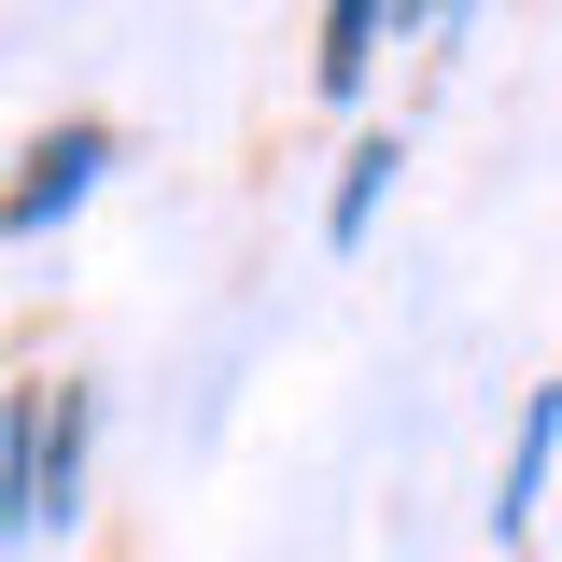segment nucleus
Instances as JSON below:
<instances>
[{"label":"nucleus","instance_id":"1","mask_svg":"<svg viewBox=\"0 0 562 562\" xmlns=\"http://www.w3.org/2000/svg\"><path fill=\"white\" fill-rule=\"evenodd\" d=\"M99 169H113V127H99V113L43 127L29 155H14V183H0V239H43L57 211H85V198H99Z\"/></svg>","mask_w":562,"mask_h":562},{"label":"nucleus","instance_id":"2","mask_svg":"<svg viewBox=\"0 0 562 562\" xmlns=\"http://www.w3.org/2000/svg\"><path fill=\"white\" fill-rule=\"evenodd\" d=\"M85 436H99V394H43V479H29V535H43V520H70V506H85Z\"/></svg>","mask_w":562,"mask_h":562},{"label":"nucleus","instance_id":"3","mask_svg":"<svg viewBox=\"0 0 562 562\" xmlns=\"http://www.w3.org/2000/svg\"><path fill=\"white\" fill-rule=\"evenodd\" d=\"M29 479H43V380L0 394V549H29Z\"/></svg>","mask_w":562,"mask_h":562},{"label":"nucleus","instance_id":"4","mask_svg":"<svg viewBox=\"0 0 562 562\" xmlns=\"http://www.w3.org/2000/svg\"><path fill=\"white\" fill-rule=\"evenodd\" d=\"M394 29H408V14H394V0H338V14H324V99H351V85H366V70H380V43H394Z\"/></svg>","mask_w":562,"mask_h":562},{"label":"nucleus","instance_id":"5","mask_svg":"<svg viewBox=\"0 0 562 562\" xmlns=\"http://www.w3.org/2000/svg\"><path fill=\"white\" fill-rule=\"evenodd\" d=\"M549 450H562V394H535V408H520V450H506V492H492V520H506V535L535 520V492H549Z\"/></svg>","mask_w":562,"mask_h":562},{"label":"nucleus","instance_id":"6","mask_svg":"<svg viewBox=\"0 0 562 562\" xmlns=\"http://www.w3.org/2000/svg\"><path fill=\"white\" fill-rule=\"evenodd\" d=\"M380 183H394V140H351V155H338V198H324V239H338V254L380 225Z\"/></svg>","mask_w":562,"mask_h":562}]
</instances>
